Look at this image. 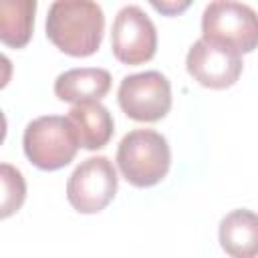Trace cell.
<instances>
[{
  "label": "cell",
  "mask_w": 258,
  "mask_h": 258,
  "mask_svg": "<svg viewBox=\"0 0 258 258\" xmlns=\"http://www.w3.org/2000/svg\"><path fill=\"white\" fill-rule=\"evenodd\" d=\"M67 117L73 123L79 137V145L83 149H89V151L101 149L113 137V131H115L113 117L109 109L101 103L73 105Z\"/></svg>",
  "instance_id": "cell-11"
},
{
  "label": "cell",
  "mask_w": 258,
  "mask_h": 258,
  "mask_svg": "<svg viewBox=\"0 0 258 258\" xmlns=\"http://www.w3.org/2000/svg\"><path fill=\"white\" fill-rule=\"evenodd\" d=\"M220 246L230 258L258 256V214L252 210H234L220 222Z\"/></svg>",
  "instance_id": "cell-10"
},
{
  "label": "cell",
  "mask_w": 258,
  "mask_h": 258,
  "mask_svg": "<svg viewBox=\"0 0 258 258\" xmlns=\"http://www.w3.org/2000/svg\"><path fill=\"white\" fill-rule=\"evenodd\" d=\"M202 38L240 54L258 46V12L242 2L214 0L202 14Z\"/></svg>",
  "instance_id": "cell-4"
},
{
  "label": "cell",
  "mask_w": 258,
  "mask_h": 258,
  "mask_svg": "<svg viewBox=\"0 0 258 258\" xmlns=\"http://www.w3.org/2000/svg\"><path fill=\"white\" fill-rule=\"evenodd\" d=\"M185 67L200 85L208 89H228L238 81L244 62L240 52L200 38L189 46Z\"/></svg>",
  "instance_id": "cell-8"
},
{
  "label": "cell",
  "mask_w": 258,
  "mask_h": 258,
  "mask_svg": "<svg viewBox=\"0 0 258 258\" xmlns=\"http://www.w3.org/2000/svg\"><path fill=\"white\" fill-rule=\"evenodd\" d=\"M111 89V73L99 67L69 69L54 81V95L67 103H99Z\"/></svg>",
  "instance_id": "cell-9"
},
{
  "label": "cell",
  "mask_w": 258,
  "mask_h": 258,
  "mask_svg": "<svg viewBox=\"0 0 258 258\" xmlns=\"http://www.w3.org/2000/svg\"><path fill=\"white\" fill-rule=\"evenodd\" d=\"M22 147L32 165L44 171H54L69 165L81 145L69 117L42 115L26 125Z\"/></svg>",
  "instance_id": "cell-3"
},
{
  "label": "cell",
  "mask_w": 258,
  "mask_h": 258,
  "mask_svg": "<svg viewBox=\"0 0 258 258\" xmlns=\"http://www.w3.org/2000/svg\"><path fill=\"white\" fill-rule=\"evenodd\" d=\"M111 48L125 64H143L157 50V30L151 18L137 4L123 6L111 28Z\"/></svg>",
  "instance_id": "cell-7"
},
{
  "label": "cell",
  "mask_w": 258,
  "mask_h": 258,
  "mask_svg": "<svg viewBox=\"0 0 258 258\" xmlns=\"http://www.w3.org/2000/svg\"><path fill=\"white\" fill-rule=\"evenodd\" d=\"M34 0H2L0 2V40L6 46L22 48L28 44L34 26Z\"/></svg>",
  "instance_id": "cell-12"
},
{
  "label": "cell",
  "mask_w": 258,
  "mask_h": 258,
  "mask_svg": "<svg viewBox=\"0 0 258 258\" xmlns=\"http://www.w3.org/2000/svg\"><path fill=\"white\" fill-rule=\"evenodd\" d=\"M44 26L58 50L71 56H89L101 46L105 14L91 0H56L48 6Z\"/></svg>",
  "instance_id": "cell-1"
},
{
  "label": "cell",
  "mask_w": 258,
  "mask_h": 258,
  "mask_svg": "<svg viewBox=\"0 0 258 258\" xmlns=\"http://www.w3.org/2000/svg\"><path fill=\"white\" fill-rule=\"evenodd\" d=\"M117 181L119 177L109 157H89L71 173L67 181V200L81 214H97L115 198Z\"/></svg>",
  "instance_id": "cell-5"
},
{
  "label": "cell",
  "mask_w": 258,
  "mask_h": 258,
  "mask_svg": "<svg viewBox=\"0 0 258 258\" xmlns=\"http://www.w3.org/2000/svg\"><path fill=\"white\" fill-rule=\"evenodd\" d=\"M117 101L129 119L153 123L171 109V85L159 71L127 75L119 85Z\"/></svg>",
  "instance_id": "cell-6"
},
{
  "label": "cell",
  "mask_w": 258,
  "mask_h": 258,
  "mask_svg": "<svg viewBox=\"0 0 258 258\" xmlns=\"http://www.w3.org/2000/svg\"><path fill=\"white\" fill-rule=\"evenodd\" d=\"M117 165L123 177L135 187L159 183L171 165L167 139L153 129L129 131L117 147Z\"/></svg>",
  "instance_id": "cell-2"
},
{
  "label": "cell",
  "mask_w": 258,
  "mask_h": 258,
  "mask_svg": "<svg viewBox=\"0 0 258 258\" xmlns=\"http://www.w3.org/2000/svg\"><path fill=\"white\" fill-rule=\"evenodd\" d=\"M151 4H153V8H157V10L165 12V14H177V12H181V10H185L189 6L187 0L185 2H151Z\"/></svg>",
  "instance_id": "cell-14"
},
{
  "label": "cell",
  "mask_w": 258,
  "mask_h": 258,
  "mask_svg": "<svg viewBox=\"0 0 258 258\" xmlns=\"http://www.w3.org/2000/svg\"><path fill=\"white\" fill-rule=\"evenodd\" d=\"M0 177H2V218H8L10 214H14L26 196V183L22 173L12 167L10 163H2L0 165Z\"/></svg>",
  "instance_id": "cell-13"
}]
</instances>
